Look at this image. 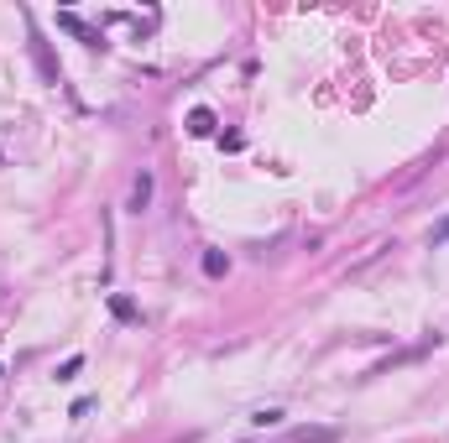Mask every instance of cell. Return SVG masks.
I'll return each mask as SVG.
<instances>
[{"instance_id": "obj_1", "label": "cell", "mask_w": 449, "mask_h": 443, "mask_svg": "<svg viewBox=\"0 0 449 443\" xmlns=\"http://www.w3.org/2000/svg\"><path fill=\"white\" fill-rule=\"evenodd\" d=\"M147 204H152V172H141V178L131 183V209L141 214V209H147Z\"/></svg>"}, {"instance_id": "obj_5", "label": "cell", "mask_w": 449, "mask_h": 443, "mask_svg": "<svg viewBox=\"0 0 449 443\" xmlns=\"http://www.w3.org/2000/svg\"><path fill=\"white\" fill-rule=\"evenodd\" d=\"M78 370H84V355H73V360H63V365H58V381H73V375Z\"/></svg>"}, {"instance_id": "obj_7", "label": "cell", "mask_w": 449, "mask_h": 443, "mask_svg": "<svg viewBox=\"0 0 449 443\" xmlns=\"http://www.w3.org/2000/svg\"><path fill=\"white\" fill-rule=\"evenodd\" d=\"M439 240H449V219L439 224V230H433V245H439Z\"/></svg>"}, {"instance_id": "obj_4", "label": "cell", "mask_w": 449, "mask_h": 443, "mask_svg": "<svg viewBox=\"0 0 449 443\" xmlns=\"http://www.w3.org/2000/svg\"><path fill=\"white\" fill-rule=\"evenodd\" d=\"M204 272H209V277H224V272H230V261H224L220 250H209V256H204Z\"/></svg>"}, {"instance_id": "obj_8", "label": "cell", "mask_w": 449, "mask_h": 443, "mask_svg": "<svg viewBox=\"0 0 449 443\" xmlns=\"http://www.w3.org/2000/svg\"><path fill=\"white\" fill-rule=\"evenodd\" d=\"M0 375H6V370H0Z\"/></svg>"}, {"instance_id": "obj_3", "label": "cell", "mask_w": 449, "mask_h": 443, "mask_svg": "<svg viewBox=\"0 0 449 443\" xmlns=\"http://www.w3.org/2000/svg\"><path fill=\"white\" fill-rule=\"evenodd\" d=\"M188 131H193V136H209V131H215V115H209V110H193L188 115Z\"/></svg>"}, {"instance_id": "obj_6", "label": "cell", "mask_w": 449, "mask_h": 443, "mask_svg": "<svg viewBox=\"0 0 449 443\" xmlns=\"http://www.w3.org/2000/svg\"><path fill=\"white\" fill-rule=\"evenodd\" d=\"M251 423H256V427H277V423H282V412H277V407H267V412H256Z\"/></svg>"}, {"instance_id": "obj_2", "label": "cell", "mask_w": 449, "mask_h": 443, "mask_svg": "<svg viewBox=\"0 0 449 443\" xmlns=\"http://www.w3.org/2000/svg\"><path fill=\"white\" fill-rule=\"evenodd\" d=\"M293 438H298V443H335L340 433H335V427H298Z\"/></svg>"}]
</instances>
